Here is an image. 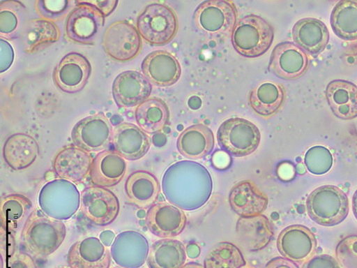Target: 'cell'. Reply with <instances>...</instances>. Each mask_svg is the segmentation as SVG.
<instances>
[{"label":"cell","mask_w":357,"mask_h":268,"mask_svg":"<svg viewBox=\"0 0 357 268\" xmlns=\"http://www.w3.org/2000/svg\"><path fill=\"white\" fill-rule=\"evenodd\" d=\"M162 187L169 202L183 211L199 209L209 200L213 188L212 177L203 165L181 161L165 172Z\"/></svg>","instance_id":"6da1fadb"},{"label":"cell","mask_w":357,"mask_h":268,"mask_svg":"<svg viewBox=\"0 0 357 268\" xmlns=\"http://www.w3.org/2000/svg\"><path fill=\"white\" fill-rule=\"evenodd\" d=\"M215 145L213 131L204 124H195L186 128L178 136V153L190 160H199L212 154Z\"/></svg>","instance_id":"4316f807"},{"label":"cell","mask_w":357,"mask_h":268,"mask_svg":"<svg viewBox=\"0 0 357 268\" xmlns=\"http://www.w3.org/2000/svg\"><path fill=\"white\" fill-rule=\"evenodd\" d=\"M305 163L311 173L317 175L324 174L331 170L333 156L326 147L314 146L307 152Z\"/></svg>","instance_id":"ab89813d"},{"label":"cell","mask_w":357,"mask_h":268,"mask_svg":"<svg viewBox=\"0 0 357 268\" xmlns=\"http://www.w3.org/2000/svg\"><path fill=\"white\" fill-rule=\"evenodd\" d=\"M153 91L152 83L143 74L128 70L119 74L112 86L116 105L121 108L139 106L149 99Z\"/></svg>","instance_id":"2e32d148"},{"label":"cell","mask_w":357,"mask_h":268,"mask_svg":"<svg viewBox=\"0 0 357 268\" xmlns=\"http://www.w3.org/2000/svg\"><path fill=\"white\" fill-rule=\"evenodd\" d=\"M352 211L357 220V190L355 191L352 198Z\"/></svg>","instance_id":"c3c4849f"},{"label":"cell","mask_w":357,"mask_h":268,"mask_svg":"<svg viewBox=\"0 0 357 268\" xmlns=\"http://www.w3.org/2000/svg\"><path fill=\"white\" fill-rule=\"evenodd\" d=\"M136 122L146 134H155L162 131L168 124L170 112L166 103L160 98H149L137 107Z\"/></svg>","instance_id":"e575fe53"},{"label":"cell","mask_w":357,"mask_h":268,"mask_svg":"<svg viewBox=\"0 0 357 268\" xmlns=\"http://www.w3.org/2000/svg\"><path fill=\"white\" fill-rule=\"evenodd\" d=\"M310 61L308 54L291 42L277 45L271 54L269 70L286 80H296L308 70Z\"/></svg>","instance_id":"9a60e30c"},{"label":"cell","mask_w":357,"mask_h":268,"mask_svg":"<svg viewBox=\"0 0 357 268\" xmlns=\"http://www.w3.org/2000/svg\"><path fill=\"white\" fill-rule=\"evenodd\" d=\"M237 17V9L230 0H207L197 6L192 20L204 36L225 40L231 36Z\"/></svg>","instance_id":"277c9868"},{"label":"cell","mask_w":357,"mask_h":268,"mask_svg":"<svg viewBox=\"0 0 357 268\" xmlns=\"http://www.w3.org/2000/svg\"><path fill=\"white\" fill-rule=\"evenodd\" d=\"M77 6L74 0H38L35 8L42 19L57 22L68 17Z\"/></svg>","instance_id":"f35d334b"},{"label":"cell","mask_w":357,"mask_h":268,"mask_svg":"<svg viewBox=\"0 0 357 268\" xmlns=\"http://www.w3.org/2000/svg\"><path fill=\"white\" fill-rule=\"evenodd\" d=\"M306 207L310 218L326 227L342 223L349 212L347 195L335 186H324L315 189L308 196Z\"/></svg>","instance_id":"5b68a950"},{"label":"cell","mask_w":357,"mask_h":268,"mask_svg":"<svg viewBox=\"0 0 357 268\" xmlns=\"http://www.w3.org/2000/svg\"><path fill=\"white\" fill-rule=\"evenodd\" d=\"M294 44L307 54L317 57L328 45L330 32L324 22L307 17L297 21L292 28Z\"/></svg>","instance_id":"cb8c5ba5"},{"label":"cell","mask_w":357,"mask_h":268,"mask_svg":"<svg viewBox=\"0 0 357 268\" xmlns=\"http://www.w3.org/2000/svg\"><path fill=\"white\" fill-rule=\"evenodd\" d=\"M92 74V66L82 54L70 52L63 57L53 71V82L63 93L75 94L86 85Z\"/></svg>","instance_id":"4fadbf2b"},{"label":"cell","mask_w":357,"mask_h":268,"mask_svg":"<svg viewBox=\"0 0 357 268\" xmlns=\"http://www.w3.org/2000/svg\"><path fill=\"white\" fill-rule=\"evenodd\" d=\"M58 268H68V267H58Z\"/></svg>","instance_id":"816d5d0a"},{"label":"cell","mask_w":357,"mask_h":268,"mask_svg":"<svg viewBox=\"0 0 357 268\" xmlns=\"http://www.w3.org/2000/svg\"><path fill=\"white\" fill-rule=\"evenodd\" d=\"M187 259L184 244L177 240L162 239L154 243L149 251V268H182Z\"/></svg>","instance_id":"836d02e7"},{"label":"cell","mask_w":357,"mask_h":268,"mask_svg":"<svg viewBox=\"0 0 357 268\" xmlns=\"http://www.w3.org/2000/svg\"><path fill=\"white\" fill-rule=\"evenodd\" d=\"M127 163L114 150L99 153L92 165L89 180L96 186L109 188L120 184L127 172Z\"/></svg>","instance_id":"d4e9b609"},{"label":"cell","mask_w":357,"mask_h":268,"mask_svg":"<svg viewBox=\"0 0 357 268\" xmlns=\"http://www.w3.org/2000/svg\"><path fill=\"white\" fill-rule=\"evenodd\" d=\"M77 4L67 17L65 37L75 44L93 45L105 25V17L84 0H77Z\"/></svg>","instance_id":"30bf717a"},{"label":"cell","mask_w":357,"mask_h":268,"mask_svg":"<svg viewBox=\"0 0 357 268\" xmlns=\"http://www.w3.org/2000/svg\"><path fill=\"white\" fill-rule=\"evenodd\" d=\"M285 99L286 91L282 84L266 82L252 89L249 105L257 115L269 119L282 109Z\"/></svg>","instance_id":"d6a6232c"},{"label":"cell","mask_w":357,"mask_h":268,"mask_svg":"<svg viewBox=\"0 0 357 268\" xmlns=\"http://www.w3.org/2000/svg\"><path fill=\"white\" fill-rule=\"evenodd\" d=\"M141 68L143 75L151 83L161 87L174 84L182 75L180 63L166 50H156L146 55Z\"/></svg>","instance_id":"7402d4cb"},{"label":"cell","mask_w":357,"mask_h":268,"mask_svg":"<svg viewBox=\"0 0 357 268\" xmlns=\"http://www.w3.org/2000/svg\"><path fill=\"white\" fill-rule=\"evenodd\" d=\"M277 246L283 258L295 263L304 264L316 254L317 240L307 227L294 225L280 233Z\"/></svg>","instance_id":"5bb4252c"},{"label":"cell","mask_w":357,"mask_h":268,"mask_svg":"<svg viewBox=\"0 0 357 268\" xmlns=\"http://www.w3.org/2000/svg\"><path fill=\"white\" fill-rule=\"evenodd\" d=\"M336 256L344 267H357V235L344 237L336 248Z\"/></svg>","instance_id":"60d3db41"},{"label":"cell","mask_w":357,"mask_h":268,"mask_svg":"<svg viewBox=\"0 0 357 268\" xmlns=\"http://www.w3.org/2000/svg\"><path fill=\"white\" fill-rule=\"evenodd\" d=\"M84 1L98 9L106 18L109 16L116 8L119 3L116 0H84Z\"/></svg>","instance_id":"bcb514c9"},{"label":"cell","mask_w":357,"mask_h":268,"mask_svg":"<svg viewBox=\"0 0 357 268\" xmlns=\"http://www.w3.org/2000/svg\"><path fill=\"white\" fill-rule=\"evenodd\" d=\"M0 72L3 73L6 72L12 66L14 61V51L10 43L1 38L0 40Z\"/></svg>","instance_id":"f6af8a7d"},{"label":"cell","mask_w":357,"mask_h":268,"mask_svg":"<svg viewBox=\"0 0 357 268\" xmlns=\"http://www.w3.org/2000/svg\"><path fill=\"white\" fill-rule=\"evenodd\" d=\"M246 265L242 251L229 242L215 245L204 261V268H242Z\"/></svg>","instance_id":"74e56055"},{"label":"cell","mask_w":357,"mask_h":268,"mask_svg":"<svg viewBox=\"0 0 357 268\" xmlns=\"http://www.w3.org/2000/svg\"><path fill=\"white\" fill-rule=\"evenodd\" d=\"M125 191L130 203L146 209L156 203L161 186L153 174L138 170L132 172L127 179Z\"/></svg>","instance_id":"83f0119b"},{"label":"cell","mask_w":357,"mask_h":268,"mask_svg":"<svg viewBox=\"0 0 357 268\" xmlns=\"http://www.w3.org/2000/svg\"><path fill=\"white\" fill-rule=\"evenodd\" d=\"M112 126L103 112L82 119L73 128V142L82 150L91 153L106 151L112 144Z\"/></svg>","instance_id":"8fae6325"},{"label":"cell","mask_w":357,"mask_h":268,"mask_svg":"<svg viewBox=\"0 0 357 268\" xmlns=\"http://www.w3.org/2000/svg\"><path fill=\"white\" fill-rule=\"evenodd\" d=\"M151 139L139 127L122 123L113 130V150L128 161L142 158L150 151Z\"/></svg>","instance_id":"ffe728a7"},{"label":"cell","mask_w":357,"mask_h":268,"mask_svg":"<svg viewBox=\"0 0 357 268\" xmlns=\"http://www.w3.org/2000/svg\"><path fill=\"white\" fill-rule=\"evenodd\" d=\"M102 44L105 53L119 63L133 61L142 48V40L137 28L125 20L116 21L107 28Z\"/></svg>","instance_id":"9c48e42d"},{"label":"cell","mask_w":357,"mask_h":268,"mask_svg":"<svg viewBox=\"0 0 357 268\" xmlns=\"http://www.w3.org/2000/svg\"><path fill=\"white\" fill-rule=\"evenodd\" d=\"M81 195L77 186L63 179H54L40 190L38 203L41 211L57 221L73 218L80 207Z\"/></svg>","instance_id":"52a82bcc"},{"label":"cell","mask_w":357,"mask_h":268,"mask_svg":"<svg viewBox=\"0 0 357 268\" xmlns=\"http://www.w3.org/2000/svg\"><path fill=\"white\" fill-rule=\"evenodd\" d=\"M231 38L238 53L248 58H257L270 50L275 31L273 25L261 16L249 15L237 20Z\"/></svg>","instance_id":"3957f363"},{"label":"cell","mask_w":357,"mask_h":268,"mask_svg":"<svg viewBox=\"0 0 357 268\" xmlns=\"http://www.w3.org/2000/svg\"><path fill=\"white\" fill-rule=\"evenodd\" d=\"M236 233L241 246L251 252L266 248L274 236L273 226L264 215L241 217L236 224Z\"/></svg>","instance_id":"484cf974"},{"label":"cell","mask_w":357,"mask_h":268,"mask_svg":"<svg viewBox=\"0 0 357 268\" xmlns=\"http://www.w3.org/2000/svg\"><path fill=\"white\" fill-rule=\"evenodd\" d=\"M146 224L155 235L172 239L185 230L187 216L181 208L168 202H158L149 208Z\"/></svg>","instance_id":"d6986e66"},{"label":"cell","mask_w":357,"mask_h":268,"mask_svg":"<svg viewBox=\"0 0 357 268\" xmlns=\"http://www.w3.org/2000/svg\"><path fill=\"white\" fill-rule=\"evenodd\" d=\"M110 250L96 237H87L70 248L67 262L70 268H109Z\"/></svg>","instance_id":"44dd1931"},{"label":"cell","mask_w":357,"mask_h":268,"mask_svg":"<svg viewBox=\"0 0 357 268\" xmlns=\"http://www.w3.org/2000/svg\"><path fill=\"white\" fill-rule=\"evenodd\" d=\"M61 36V31L55 22L40 18L28 20L20 40L24 52L33 54L56 43Z\"/></svg>","instance_id":"1f68e13d"},{"label":"cell","mask_w":357,"mask_h":268,"mask_svg":"<svg viewBox=\"0 0 357 268\" xmlns=\"http://www.w3.org/2000/svg\"><path fill=\"white\" fill-rule=\"evenodd\" d=\"M66 235L67 228L63 221L47 216L37 207L23 226L20 240L29 253L45 258L63 245Z\"/></svg>","instance_id":"7a4b0ae2"},{"label":"cell","mask_w":357,"mask_h":268,"mask_svg":"<svg viewBox=\"0 0 357 268\" xmlns=\"http://www.w3.org/2000/svg\"><path fill=\"white\" fill-rule=\"evenodd\" d=\"M1 268H38L33 258L26 253L16 252L1 262Z\"/></svg>","instance_id":"b9f144b4"},{"label":"cell","mask_w":357,"mask_h":268,"mask_svg":"<svg viewBox=\"0 0 357 268\" xmlns=\"http://www.w3.org/2000/svg\"><path fill=\"white\" fill-rule=\"evenodd\" d=\"M217 138L223 151L232 156L241 158L257 150L261 142V133L252 122L234 117L222 124Z\"/></svg>","instance_id":"ba28073f"},{"label":"cell","mask_w":357,"mask_h":268,"mask_svg":"<svg viewBox=\"0 0 357 268\" xmlns=\"http://www.w3.org/2000/svg\"><path fill=\"white\" fill-rule=\"evenodd\" d=\"M182 268H204V265L195 262L185 264Z\"/></svg>","instance_id":"681fc988"},{"label":"cell","mask_w":357,"mask_h":268,"mask_svg":"<svg viewBox=\"0 0 357 268\" xmlns=\"http://www.w3.org/2000/svg\"><path fill=\"white\" fill-rule=\"evenodd\" d=\"M231 210L241 217H252L266 210L269 198L254 182L244 181L232 187L229 195Z\"/></svg>","instance_id":"603a6c76"},{"label":"cell","mask_w":357,"mask_h":268,"mask_svg":"<svg viewBox=\"0 0 357 268\" xmlns=\"http://www.w3.org/2000/svg\"><path fill=\"white\" fill-rule=\"evenodd\" d=\"M17 252L15 235L0 229V257L4 262Z\"/></svg>","instance_id":"7bdbcfd3"},{"label":"cell","mask_w":357,"mask_h":268,"mask_svg":"<svg viewBox=\"0 0 357 268\" xmlns=\"http://www.w3.org/2000/svg\"><path fill=\"white\" fill-rule=\"evenodd\" d=\"M3 158L10 168L22 170L31 167L40 155V146L36 140L24 133L10 136L3 146Z\"/></svg>","instance_id":"f546056e"},{"label":"cell","mask_w":357,"mask_h":268,"mask_svg":"<svg viewBox=\"0 0 357 268\" xmlns=\"http://www.w3.org/2000/svg\"><path fill=\"white\" fill-rule=\"evenodd\" d=\"M25 6L16 0H6L0 3V36L6 40L20 38L28 22Z\"/></svg>","instance_id":"d590c367"},{"label":"cell","mask_w":357,"mask_h":268,"mask_svg":"<svg viewBox=\"0 0 357 268\" xmlns=\"http://www.w3.org/2000/svg\"><path fill=\"white\" fill-rule=\"evenodd\" d=\"M137 28L149 44L163 46L172 42L178 31V20L175 11L161 3L147 6L137 19Z\"/></svg>","instance_id":"8992f818"},{"label":"cell","mask_w":357,"mask_h":268,"mask_svg":"<svg viewBox=\"0 0 357 268\" xmlns=\"http://www.w3.org/2000/svg\"><path fill=\"white\" fill-rule=\"evenodd\" d=\"M112 268H123V267H120V266H115V267H112Z\"/></svg>","instance_id":"f907efd6"},{"label":"cell","mask_w":357,"mask_h":268,"mask_svg":"<svg viewBox=\"0 0 357 268\" xmlns=\"http://www.w3.org/2000/svg\"><path fill=\"white\" fill-rule=\"evenodd\" d=\"M325 96L333 114L343 121L357 117V86L344 80L331 81L326 87Z\"/></svg>","instance_id":"f1b7e54d"},{"label":"cell","mask_w":357,"mask_h":268,"mask_svg":"<svg viewBox=\"0 0 357 268\" xmlns=\"http://www.w3.org/2000/svg\"><path fill=\"white\" fill-rule=\"evenodd\" d=\"M81 212L98 226L112 224L120 214L121 204L116 195L105 188L89 186L81 193Z\"/></svg>","instance_id":"7c38bea8"},{"label":"cell","mask_w":357,"mask_h":268,"mask_svg":"<svg viewBox=\"0 0 357 268\" xmlns=\"http://www.w3.org/2000/svg\"><path fill=\"white\" fill-rule=\"evenodd\" d=\"M150 246L139 232L126 230L118 234L111 246L112 260L123 268H139L146 262Z\"/></svg>","instance_id":"ac0fdd59"},{"label":"cell","mask_w":357,"mask_h":268,"mask_svg":"<svg viewBox=\"0 0 357 268\" xmlns=\"http://www.w3.org/2000/svg\"><path fill=\"white\" fill-rule=\"evenodd\" d=\"M301 268H341V265L334 257L321 254L312 257L303 264Z\"/></svg>","instance_id":"ee69618b"},{"label":"cell","mask_w":357,"mask_h":268,"mask_svg":"<svg viewBox=\"0 0 357 268\" xmlns=\"http://www.w3.org/2000/svg\"><path fill=\"white\" fill-rule=\"evenodd\" d=\"M331 24L335 34L345 41L357 40V0H342L334 7Z\"/></svg>","instance_id":"8d00e7d4"},{"label":"cell","mask_w":357,"mask_h":268,"mask_svg":"<svg viewBox=\"0 0 357 268\" xmlns=\"http://www.w3.org/2000/svg\"><path fill=\"white\" fill-rule=\"evenodd\" d=\"M33 204L22 194L14 193L0 200V229L16 236L33 212Z\"/></svg>","instance_id":"4dcf8cb0"},{"label":"cell","mask_w":357,"mask_h":268,"mask_svg":"<svg viewBox=\"0 0 357 268\" xmlns=\"http://www.w3.org/2000/svg\"><path fill=\"white\" fill-rule=\"evenodd\" d=\"M93 162L91 154L73 144L63 147L56 153L52 168L59 178L78 184L84 182L91 174Z\"/></svg>","instance_id":"e0dca14e"},{"label":"cell","mask_w":357,"mask_h":268,"mask_svg":"<svg viewBox=\"0 0 357 268\" xmlns=\"http://www.w3.org/2000/svg\"><path fill=\"white\" fill-rule=\"evenodd\" d=\"M264 268H299V267L288 259L277 257L268 262Z\"/></svg>","instance_id":"7dc6e473"}]
</instances>
